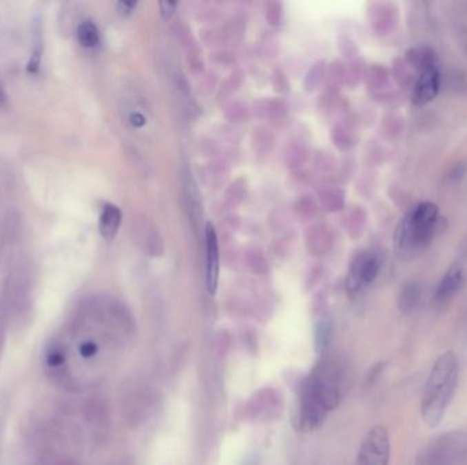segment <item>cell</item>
<instances>
[{"instance_id":"6da1fadb","label":"cell","mask_w":467,"mask_h":465,"mask_svg":"<svg viewBox=\"0 0 467 465\" xmlns=\"http://www.w3.org/2000/svg\"><path fill=\"white\" fill-rule=\"evenodd\" d=\"M340 374L331 362L320 363L305 380L300 394V426L311 431L320 427L328 412L340 402Z\"/></svg>"},{"instance_id":"7a4b0ae2","label":"cell","mask_w":467,"mask_h":465,"mask_svg":"<svg viewBox=\"0 0 467 465\" xmlns=\"http://www.w3.org/2000/svg\"><path fill=\"white\" fill-rule=\"evenodd\" d=\"M458 384V358L453 351L442 354L433 363L421 401V416L424 423L437 427L455 393Z\"/></svg>"},{"instance_id":"3957f363","label":"cell","mask_w":467,"mask_h":465,"mask_svg":"<svg viewBox=\"0 0 467 465\" xmlns=\"http://www.w3.org/2000/svg\"><path fill=\"white\" fill-rule=\"evenodd\" d=\"M439 220V208L432 202H421L413 208L399 223L395 244L396 251L404 257H414L432 241Z\"/></svg>"},{"instance_id":"277c9868","label":"cell","mask_w":467,"mask_h":465,"mask_svg":"<svg viewBox=\"0 0 467 465\" xmlns=\"http://www.w3.org/2000/svg\"><path fill=\"white\" fill-rule=\"evenodd\" d=\"M391 457V440L388 430L383 424L373 426L365 435L357 465H388Z\"/></svg>"},{"instance_id":"5b68a950","label":"cell","mask_w":467,"mask_h":465,"mask_svg":"<svg viewBox=\"0 0 467 465\" xmlns=\"http://www.w3.org/2000/svg\"><path fill=\"white\" fill-rule=\"evenodd\" d=\"M380 268L382 262L377 255L369 252L358 255L350 266L347 277V291L351 295H355L364 287L372 284L379 276Z\"/></svg>"},{"instance_id":"8992f818","label":"cell","mask_w":467,"mask_h":465,"mask_svg":"<svg viewBox=\"0 0 467 465\" xmlns=\"http://www.w3.org/2000/svg\"><path fill=\"white\" fill-rule=\"evenodd\" d=\"M205 250H207V273H205L207 290L211 295H215L218 291L220 262H219L218 235L211 223H208L205 228Z\"/></svg>"},{"instance_id":"52a82bcc","label":"cell","mask_w":467,"mask_h":465,"mask_svg":"<svg viewBox=\"0 0 467 465\" xmlns=\"http://www.w3.org/2000/svg\"><path fill=\"white\" fill-rule=\"evenodd\" d=\"M442 77L437 67H430L419 73L413 87L411 100L415 105H425L430 102L439 93Z\"/></svg>"},{"instance_id":"ba28073f","label":"cell","mask_w":467,"mask_h":465,"mask_svg":"<svg viewBox=\"0 0 467 465\" xmlns=\"http://www.w3.org/2000/svg\"><path fill=\"white\" fill-rule=\"evenodd\" d=\"M464 283V269L459 265L451 266L436 290V299L439 302L450 301L461 288Z\"/></svg>"},{"instance_id":"9c48e42d","label":"cell","mask_w":467,"mask_h":465,"mask_svg":"<svg viewBox=\"0 0 467 465\" xmlns=\"http://www.w3.org/2000/svg\"><path fill=\"white\" fill-rule=\"evenodd\" d=\"M122 223V212L118 206L115 205H105L101 216H100V223H98V230L104 239L112 240L116 233L119 231Z\"/></svg>"},{"instance_id":"30bf717a","label":"cell","mask_w":467,"mask_h":465,"mask_svg":"<svg viewBox=\"0 0 467 465\" xmlns=\"http://www.w3.org/2000/svg\"><path fill=\"white\" fill-rule=\"evenodd\" d=\"M406 61L411 67L417 69L419 73L430 67H437V56L435 51L428 47L411 48L406 54Z\"/></svg>"},{"instance_id":"8fae6325","label":"cell","mask_w":467,"mask_h":465,"mask_svg":"<svg viewBox=\"0 0 467 465\" xmlns=\"http://www.w3.org/2000/svg\"><path fill=\"white\" fill-rule=\"evenodd\" d=\"M332 321L329 316H321L314 326V348L317 354H324L331 343Z\"/></svg>"},{"instance_id":"7c38bea8","label":"cell","mask_w":467,"mask_h":465,"mask_svg":"<svg viewBox=\"0 0 467 465\" xmlns=\"http://www.w3.org/2000/svg\"><path fill=\"white\" fill-rule=\"evenodd\" d=\"M419 295H421V290L417 283H406L399 292V298H397L399 310L404 314L411 312L415 309L419 301Z\"/></svg>"},{"instance_id":"4fadbf2b","label":"cell","mask_w":467,"mask_h":465,"mask_svg":"<svg viewBox=\"0 0 467 465\" xmlns=\"http://www.w3.org/2000/svg\"><path fill=\"white\" fill-rule=\"evenodd\" d=\"M77 37L79 44L85 48H93L100 41V34L97 26L90 21H83L77 29Z\"/></svg>"},{"instance_id":"5bb4252c","label":"cell","mask_w":467,"mask_h":465,"mask_svg":"<svg viewBox=\"0 0 467 465\" xmlns=\"http://www.w3.org/2000/svg\"><path fill=\"white\" fill-rule=\"evenodd\" d=\"M66 362V354L61 347H52L47 355V363L52 369H59Z\"/></svg>"},{"instance_id":"9a60e30c","label":"cell","mask_w":467,"mask_h":465,"mask_svg":"<svg viewBox=\"0 0 467 465\" xmlns=\"http://www.w3.org/2000/svg\"><path fill=\"white\" fill-rule=\"evenodd\" d=\"M322 65L324 63H317L314 65V67L311 69L307 78V89H314L317 86V83L320 82V76L322 73Z\"/></svg>"},{"instance_id":"2e32d148","label":"cell","mask_w":467,"mask_h":465,"mask_svg":"<svg viewBox=\"0 0 467 465\" xmlns=\"http://www.w3.org/2000/svg\"><path fill=\"white\" fill-rule=\"evenodd\" d=\"M97 352H98V345L96 343H93V341H85L79 347V354L85 359L93 358Z\"/></svg>"},{"instance_id":"e0dca14e","label":"cell","mask_w":467,"mask_h":465,"mask_svg":"<svg viewBox=\"0 0 467 465\" xmlns=\"http://www.w3.org/2000/svg\"><path fill=\"white\" fill-rule=\"evenodd\" d=\"M176 6H178V3H175V1H160L158 7H160V14L163 15V18L164 19L171 18Z\"/></svg>"},{"instance_id":"ac0fdd59","label":"cell","mask_w":467,"mask_h":465,"mask_svg":"<svg viewBox=\"0 0 467 465\" xmlns=\"http://www.w3.org/2000/svg\"><path fill=\"white\" fill-rule=\"evenodd\" d=\"M137 7V1H119L118 8L122 14H130Z\"/></svg>"},{"instance_id":"d6986e66","label":"cell","mask_w":467,"mask_h":465,"mask_svg":"<svg viewBox=\"0 0 467 465\" xmlns=\"http://www.w3.org/2000/svg\"><path fill=\"white\" fill-rule=\"evenodd\" d=\"M130 122H132V125H133V126H136V127H141V126H144V125H145V118H144L141 113L136 112V113H133V115H132V118H130Z\"/></svg>"},{"instance_id":"ffe728a7","label":"cell","mask_w":467,"mask_h":465,"mask_svg":"<svg viewBox=\"0 0 467 465\" xmlns=\"http://www.w3.org/2000/svg\"><path fill=\"white\" fill-rule=\"evenodd\" d=\"M7 104V96H6V91H4V86L1 83V78H0V107L6 105Z\"/></svg>"},{"instance_id":"44dd1931","label":"cell","mask_w":467,"mask_h":465,"mask_svg":"<svg viewBox=\"0 0 467 465\" xmlns=\"http://www.w3.org/2000/svg\"><path fill=\"white\" fill-rule=\"evenodd\" d=\"M51 465H79L78 463H76L74 460H70V459H62V460H56L54 463H51Z\"/></svg>"},{"instance_id":"7402d4cb","label":"cell","mask_w":467,"mask_h":465,"mask_svg":"<svg viewBox=\"0 0 467 465\" xmlns=\"http://www.w3.org/2000/svg\"><path fill=\"white\" fill-rule=\"evenodd\" d=\"M242 465H258V459L257 457H250V459H247L245 463Z\"/></svg>"},{"instance_id":"603a6c76","label":"cell","mask_w":467,"mask_h":465,"mask_svg":"<svg viewBox=\"0 0 467 465\" xmlns=\"http://www.w3.org/2000/svg\"><path fill=\"white\" fill-rule=\"evenodd\" d=\"M3 344H4V332L0 327V354H1V349H3Z\"/></svg>"}]
</instances>
